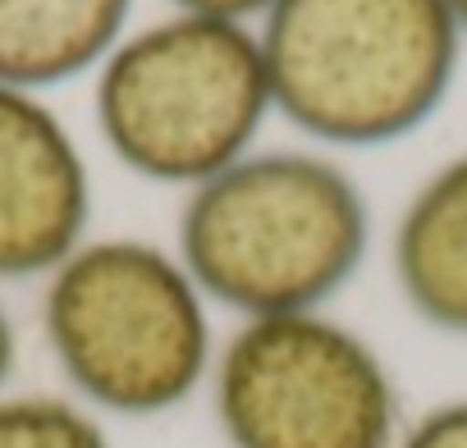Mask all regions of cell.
I'll use <instances>...</instances> for the list:
<instances>
[{"mask_svg": "<svg viewBox=\"0 0 467 448\" xmlns=\"http://www.w3.org/2000/svg\"><path fill=\"white\" fill-rule=\"evenodd\" d=\"M389 266L399 298L421 325L467 339V151L426 174L408 197Z\"/></svg>", "mask_w": 467, "mask_h": 448, "instance_id": "obj_7", "label": "cell"}, {"mask_svg": "<svg viewBox=\"0 0 467 448\" xmlns=\"http://www.w3.org/2000/svg\"><path fill=\"white\" fill-rule=\"evenodd\" d=\"M206 389L229 448H394L408 425L389 361L330 311L239 321Z\"/></svg>", "mask_w": 467, "mask_h": 448, "instance_id": "obj_5", "label": "cell"}, {"mask_svg": "<svg viewBox=\"0 0 467 448\" xmlns=\"http://www.w3.org/2000/svg\"><path fill=\"white\" fill-rule=\"evenodd\" d=\"M444 5H449V15H453V24H458V33L467 42V0H444Z\"/></svg>", "mask_w": 467, "mask_h": 448, "instance_id": "obj_13", "label": "cell"}, {"mask_svg": "<svg viewBox=\"0 0 467 448\" xmlns=\"http://www.w3.org/2000/svg\"><path fill=\"white\" fill-rule=\"evenodd\" d=\"M15 366H19V334H15V321H10L5 302H0V398L10 393Z\"/></svg>", "mask_w": 467, "mask_h": 448, "instance_id": "obj_12", "label": "cell"}, {"mask_svg": "<svg viewBox=\"0 0 467 448\" xmlns=\"http://www.w3.org/2000/svg\"><path fill=\"white\" fill-rule=\"evenodd\" d=\"M42 339L69 398L97 416L151 421L211 384V302L188 266L147 239H88L47 275Z\"/></svg>", "mask_w": 467, "mask_h": 448, "instance_id": "obj_2", "label": "cell"}, {"mask_svg": "<svg viewBox=\"0 0 467 448\" xmlns=\"http://www.w3.org/2000/svg\"><path fill=\"white\" fill-rule=\"evenodd\" d=\"M92 110L129 174L192 192L253 156L275 110L257 28L170 15L101 60Z\"/></svg>", "mask_w": 467, "mask_h": 448, "instance_id": "obj_4", "label": "cell"}, {"mask_svg": "<svg viewBox=\"0 0 467 448\" xmlns=\"http://www.w3.org/2000/svg\"><path fill=\"white\" fill-rule=\"evenodd\" d=\"M371 206L362 183L317 151H253L197 183L174 257L211 307L239 321L326 311L362 270Z\"/></svg>", "mask_w": 467, "mask_h": 448, "instance_id": "obj_1", "label": "cell"}, {"mask_svg": "<svg viewBox=\"0 0 467 448\" xmlns=\"http://www.w3.org/2000/svg\"><path fill=\"white\" fill-rule=\"evenodd\" d=\"M174 15H202V19H234V24H248L262 19L271 10V0H170Z\"/></svg>", "mask_w": 467, "mask_h": 448, "instance_id": "obj_11", "label": "cell"}, {"mask_svg": "<svg viewBox=\"0 0 467 448\" xmlns=\"http://www.w3.org/2000/svg\"><path fill=\"white\" fill-rule=\"evenodd\" d=\"M92 174L65 119L0 87V284L47 280L88 243Z\"/></svg>", "mask_w": 467, "mask_h": 448, "instance_id": "obj_6", "label": "cell"}, {"mask_svg": "<svg viewBox=\"0 0 467 448\" xmlns=\"http://www.w3.org/2000/svg\"><path fill=\"white\" fill-rule=\"evenodd\" d=\"M0 448H115L101 416L56 393L0 398Z\"/></svg>", "mask_w": 467, "mask_h": 448, "instance_id": "obj_9", "label": "cell"}, {"mask_svg": "<svg viewBox=\"0 0 467 448\" xmlns=\"http://www.w3.org/2000/svg\"><path fill=\"white\" fill-rule=\"evenodd\" d=\"M394 448H467V398L440 402L408 421Z\"/></svg>", "mask_w": 467, "mask_h": 448, "instance_id": "obj_10", "label": "cell"}, {"mask_svg": "<svg viewBox=\"0 0 467 448\" xmlns=\"http://www.w3.org/2000/svg\"><path fill=\"white\" fill-rule=\"evenodd\" d=\"M133 0H0V87L47 92L124 42Z\"/></svg>", "mask_w": 467, "mask_h": 448, "instance_id": "obj_8", "label": "cell"}, {"mask_svg": "<svg viewBox=\"0 0 467 448\" xmlns=\"http://www.w3.org/2000/svg\"><path fill=\"white\" fill-rule=\"evenodd\" d=\"M257 42L275 115L358 151L431 124L462 56L444 0H271Z\"/></svg>", "mask_w": 467, "mask_h": 448, "instance_id": "obj_3", "label": "cell"}]
</instances>
